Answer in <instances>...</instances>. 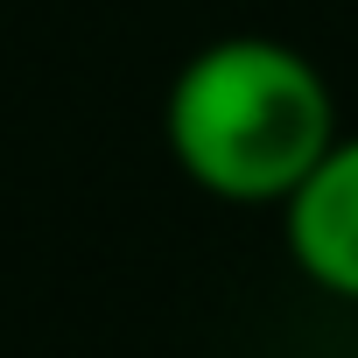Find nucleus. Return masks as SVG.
<instances>
[{"instance_id": "obj_2", "label": "nucleus", "mask_w": 358, "mask_h": 358, "mask_svg": "<svg viewBox=\"0 0 358 358\" xmlns=\"http://www.w3.org/2000/svg\"><path fill=\"white\" fill-rule=\"evenodd\" d=\"M281 225H288L295 267L323 295L358 302V134H337L323 148V162L281 204Z\"/></svg>"}, {"instance_id": "obj_1", "label": "nucleus", "mask_w": 358, "mask_h": 358, "mask_svg": "<svg viewBox=\"0 0 358 358\" xmlns=\"http://www.w3.org/2000/svg\"><path fill=\"white\" fill-rule=\"evenodd\" d=\"M337 134L330 78L281 36L204 43L162 99L176 169L218 204H288Z\"/></svg>"}]
</instances>
